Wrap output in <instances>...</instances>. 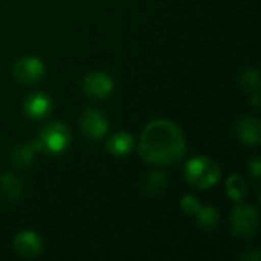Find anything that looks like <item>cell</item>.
Listing matches in <instances>:
<instances>
[{
  "mask_svg": "<svg viewBox=\"0 0 261 261\" xmlns=\"http://www.w3.org/2000/svg\"><path fill=\"white\" fill-rule=\"evenodd\" d=\"M0 191L3 194V197H6L8 200H11V202L18 200L23 193L21 180L17 176H14L12 173H5L0 176Z\"/></svg>",
  "mask_w": 261,
  "mask_h": 261,
  "instance_id": "obj_13",
  "label": "cell"
},
{
  "mask_svg": "<svg viewBox=\"0 0 261 261\" xmlns=\"http://www.w3.org/2000/svg\"><path fill=\"white\" fill-rule=\"evenodd\" d=\"M170 185V179L165 173H161V171H153L148 174L147 177V182H145V188L148 193L151 194H161L164 193Z\"/></svg>",
  "mask_w": 261,
  "mask_h": 261,
  "instance_id": "obj_16",
  "label": "cell"
},
{
  "mask_svg": "<svg viewBox=\"0 0 261 261\" xmlns=\"http://www.w3.org/2000/svg\"><path fill=\"white\" fill-rule=\"evenodd\" d=\"M115 89L113 80L104 73V72H89L84 78H83V90L87 96L92 98H107L109 95H112Z\"/></svg>",
  "mask_w": 261,
  "mask_h": 261,
  "instance_id": "obj_7",
  "label": "cell"
},
{
  "mask_svg": "<svg viewBox=\"0 0 261 261\" xmlns=\"http://www.w3.org/2000/svg\"><path fill=\"white\" fill-rule=\"evenodd\" d=\"M236 132L240 141L248 147H255L261 142V124L252 116H243L236 124Z\"/></svg>",
  "mask_w": 261,
  "mask_h": 261,
  "instance_id": "obj_10",
  "label": "cell"
},
{
  "mask_svg": "<svg viewBox=\"0 0 261 261\" xmlns=\"http://www.w3.org/2000/svg\"><path fill=\"white\" fill-rule=\"evenodd\" d=\"M249 171L252 173L254 179H260V174H261V161L260 159H254V161L249 164Z\"/></svg>",
  "mask_w": 261,
  "mask_h": 261,
  "instance_id": "obj_19",
  "label": "cell"
},
{
  "mask_svg": "<svg viewBox=\"0 0 261 261\" xmlns=\"http://www.w3.org/2000/svg\"><path fill=\"white\" fill-rule=\"evenodd\" d=\"M70 139L72 135L67 125L60 121H54L40 130L35 142L40 151H44L47 154H61L69 148Z\"/></svg>",
  "mask_w": 261,
  "mask_h": 261,
  "instance_id": "obj_3",
  "label": "cell"
},
{
  "mask_svg": "<svg viewBox=\"0 0 261 261\" xmlns=\"http://www.w3.org/2000/svg\"><path fill=\"white\" fill-rule=\"evenodd\" d=\"M200 206H202V205H200L199 199L194 197V196H191V194L184 196L182 200H180V208H182V211H184L185 214H188V216H196V213L199 211Z\"/></svg>",
  "mask_w": 261,
  "mask_h": 261,
  "instance_id": "obj_18",
  "label": "cell"
},
{
  "mask_svg": "<svg viewBox=\"0 0 261 261\" xmlns=\"http://www.w3.org/2000/svg\"><path fill=\"white\" fill-rule=\"evenodd\" d=\"M196 220H197V225L203 229H216L219 222H220V216H219V211L214 208V206H200L199 211L196 213Z\"/></svg>",
  "mask_w": 261,
  "mask_h": 261,
  "instance_id": "obj_14",
  "label": "cell"
},
{
  "mask_svg": "<svg viewBox=\"0 0 261 261\" xmlns=\"http://www.w3.org/2000/svg\"><path fill=\"white\" fill-rule=\"evenodd\" d=\"M24 115L32 121H41L52 112V99L43 92H34L26 96L23 102Z\"/></svg>",
  "mask_w": 261,
  "mask_h": 261,
  "instance_id": "obj_8",
  "label": "cell"
},
{
  "mask_svg": "<svg viewBox=\"0 0 261 261\" xmlns=\"http://www.w3.org/2000/svg\"><path fill=\"white\" fill-rule=\"evenodd\" d=\"M40 151L38 150V145L35 142V139L32 142H28V144H21L18 147H15L11 153V161L15 167L18 168H26L32 164L34 161V156L35 153Z\"/></svg>",
  "mask_w": 261,
  "mask_h": 261,
  "instance_id": "obj_12",
  "label": "cell"
},
{
  "mask_svg": "<svg viewBox=\"0 0 261 261\" xmlns=\"http://www.w3.org/2000/svg\"><path fill=\"white\" fill-rule=\"evenodd\" d=\"M226 193H228L229 199L234 200V202L243 200V197H245L246 193H248V187H246L245 179H243L242 176L232 174V176L226 180Z\"/></svg>",
  "mask_w": 261,
  "mask_h": 261,
  "instance_id": "obj_15",
  "label": "cell"
},
{
  "mask_svg": "<svg viewBox=\"0 0 261 261\" xmlns=\"http://www.w3.org/2000/svg\"><path fill=\"white\" fill-rule=\"evenodd\" d=\"M231 229L236 237L251 239L258 229V213L252 205L239 203L231 214Z\"/></svg>",
  "mask_w": 261,
  "mask_h": 261,
  "instance_id": "obj_4",
  "label": "cell"
},
{
  "mask_svg": "<svg viewBox=\"0 0 261 261\" xmlns=\"http://www.w3.org/2000/svg\"><path fill=\"white\" fill-rule=\"evenodd\" d=\"M80 127L81 132L90 139H101L109 132V119L107 116L98 109H87L80 116Z\"/></svg>",
  "mask_w": 261,
  "mask_h": 261,
  "instance_id": "obj_6",
  "label": "cell"
},
{
  "mask_svg": "<svg viewBox=\"0 0 261 261\" xmlns=\"http://www.w3.org/2000/svg\"><path fill=\"white\" fill-rule=\"evenodd\" d=\"M106 148H107V151L110 154H115V156H127L135 148V139L127 132H118V133H115L113 136H110L107 139Z\"/></svg>",
  "mask_w": 261,
  "mask_h": 261,
  "instance_id": "obj_11",
  "label": "cell"
},
{
  "mask_svg": "<svg viewBox=\"0 0 261 261\" xmlns=\"http://www.w3.org/2000/svg\"><path fill=\"white\" fill-rule=\"evenodd\" d=\"M240 84H242V89L248 93H255V92H260V75L257 70L254 69H249L246 70L242 76H240Z\"/></svg>",
  "mask_w": 261,
  "mask_h": 261,
  "instance_id": "obj_17",
  "label": "cell"
},
{
  "mask_svg": "<svg viewBox=\"0 0 261 261\" xmlns=\"http://www.w3.org/2000/svg\"><path fill=\"white\" fill-rule=\"evenodd\" d=\"M187 142L177 124L168 119L150 122L139 138V154L153 165H173L185 156Z\"/></svg>",
  "mask_w": 261,
  "mask_h": 261,
  "instance_id": "obj_1",
  "label": "cell"
},
{
  "mask_svg": "<svg viewBox=\"0 0 261 261\" xmlns=\"http://www.w3.org/2000/svg\"><path fill=\"white\" fill-rule=\"evenodd\" d=\"M258 104H260V92H255L252 96V106L258 107Z\"/></svg>",
  "mask_w": 261,
  "mask_h": 261,
  "instance_id": "obj_20",
  "label": "cell"
},
{
  "mask_svg": "<svg viewBox=\"0 0 261 261\" xmlns=\"http://www.w3.org/2000/svg\"><path fill=\"white\" fill-rule=\"evenodd\" d=\"M14 249L26 258L37 257L43 249V242L40 236L34 231H21L14 237Z\"/></svg>",
  "mask_w": 261,
  "mask_h": 261,
  "instance_id": "obj_9",
  "label": "cell"
},
{
  "mask_svg": "<svg viewBox=\"0 0 261 261\" xmlns=\"http://www.w3.org/2000/svg\"><path fill=\"white\" fill-rule=\"evenodd\" d=\"M184 174L190 185L199 190H210L219 184L222 171L219 164L211 158L196 156L185 164Z\"/></svg>",
  "mask_w": 261,
  "mask_h": 261,
  "instance_id": "obj_2",
  "label": "cell"
},
{
  "mask_svg": "<svg viewBox=\"0 0 261 261\" xmlns=\"http://www.w3.org/2000/svg\"><path fill=\"white\" fill-rule=\"evenodd\" d=\"M44 63L37 57H21L12 64V75L23 84H35L44 76Z\"/></svg>",
  "mask_w": 261,
  "mask_h": 261,
  "instance_id": "obj_5",
  "label": "cell"
}]
</instances>
